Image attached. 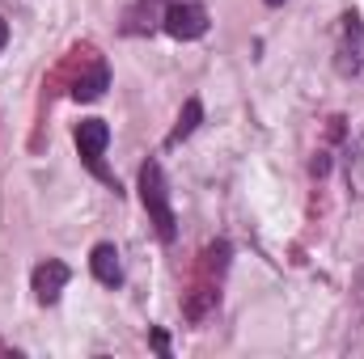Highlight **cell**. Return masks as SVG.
<instances>
[{"instance_id":"cell-1","label":"cell","mask_w":364,"mask_h":359,"mask_svg":"<svg viewBox=\"0 0 364 359\" xmlns=\"http://www.w3.org/2000/svg\"><path fill=\"white\" fill-rule=\"evenodd\" d=\"M140 203L157 228L161 241H174L178 237V224H174V207H170V186H166V170L157 161H144L140 165Z\"/></svg>"},{"instance_id":"cell-2","label":"cell","mask_w":364,"mask_h":359,"mask_svg":"<svg viewBox=\"0 0 364 359\" xmlns=\"http://www.w3.org/2000/svg\"><path fill=\"white\" fill-rule=\"evenodd\" d=\"M73 140H77V153H81V161H85V170H90L97 182H106V186H114L119 190V182L114 174L106 170V144H110V127L102 123V118H85V123H77V131H73Z\"/></svg>"},{"instance_id":"cell-3","label":"cell","mask_w":364,"mask_h":359,"mask_svg":"<svg viewBox=\"0 0 364 359\" xmlns=\"http://www.w3.org/2000/svg\"><path fill=\"white\" fill-rule=\"evenodd\" d=\"M335 68H339V77H356L364 68V21H360V13H343V17H339Z\"/></svg>"},{"instance_id":"cell-4","label":"cell","mask_w":364,"mask_h":359,"mask_svg":"<svg viewBox=\"0 0 364 359\" xmlns=\"http://www.w3.org/2000/svg\"><path fill=\"white\" fill-rule=\"evenodd\" d=\"M161 26H166L170 38H178V43H195V38L208 34V9H203L199 0H174V4L161 13Z\"/></svg>"},{"instance_id":"cell-5","label":"cell","mask_w":364,"mask_h":359,"mask_svg":"<svg viewBox=\"0 0 364 359\" xmlns=\"http://www.w3.org/2000/svg\"><path fill=\"white\" fill-rule=\"evenodd\" d=\"M68 279H73V270L64 267L60 258H47V263H38V267H34V275H30L34 300H38V304H55V300H60V292L68 287Z\"/></svg>"},{"instance_id":"cell-6","label":"cell","mask_w":364,"mask_h":359,"mask_svg":"<svg viewBox=\"0 0 364 359\" xmlns=\"http://www.w3.org/2000/svg\"><path fill=\"white\" fill-rule=\"evenodd\" d=\"M90 270L102 287H119V283H123V263H119V250H114L110 241H97V245H93Z\"/></svg>"},{"instance_id":"cell-7","label":"cell","mask_w":364,"mask_h":359,"mask_svg":"<svg viewBox=\"0 0 364 359\" xmlns=\"http://www.w3.org/2000/svg\"><path fill=\"white\" fill-rule=\"evenodd\" d=\"M106 85H110V68H106L102 60H93V72L73 85V97H77V101H93V97L106 93Z\"/></svg>"},{"instance_id":"cell-8","label":"cell","mask_w":364,"mask_h":359,"mask_svg":"<svg viewBox=\"0 0 364 359\" xmlns=\"http://www.w3.org/2000/svg\"><path fill=\"white\" fill-rule=\"evenodd\" d=\"M348 186H352V194H360L364 199V123H360V131H356V140L348 144Z\"/></svg>"},{"instance_id":"cell-9","label":"cell","mask_w":364,"mask_h":359,"mask_svg":"<svg viewBox=\"0 0 364 359\" xmlns=\"http://www.w3.org/2000/svg\"><path fill=\"white\" fill-rule=\"evenodd\" d=\"M199 123H203V101H199V97H186V106H182V114H178V127L170 131V148H174V144H182V140H186Z\"/></svg>"},{"instance_id":"cell-10","label":"cell","mask_w":364,"mask_h":359,"mask_svg":"<svg viewBox=\"0 0 364 359\" xmlns=\"http://www.w3.org/2000/svg\"><path fill=\"white\" fill-rule=\"evenodd\" d=\"M4 43H9V21L0 17V51H4Z\"/></svg>"},{"instance_id":"cell-11","label":"cell","mask_w":364,"mask_h":359,"mask_svg":"<svg viewBox=\"0 0 364 359\" xmlns=\"http://www.w3.org/2000/svg\"><path fill=\"white\" fill-rule=\"evenodd\" d=\"M263 4H272V9H279V4H288V0H263Z\"/></svg>"},{"instance_id":"cell-12","label":"cell","mask_w":364,"mask_h":359,"mask_svg":"<svg viewBox=\"0 0 364 359\" xmlns=\"http://www.w3.org/2000/svg\"><path fill=\"white\" fill-rule=\"evenodd\" d=\"M0 355H9V347H4V343H0Z\"/></svg>"}]
</instances>
